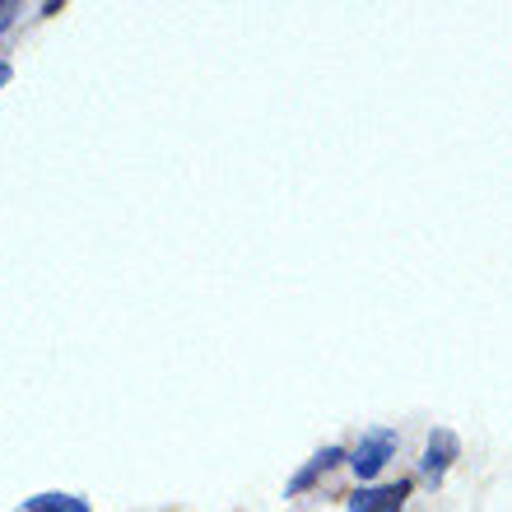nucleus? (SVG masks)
Listing matches in <instances>:
<instances>
[{
  "label": "nucleus",
  "instance_id": "nucleus-1",
  "mask_svg": "<svg viewBox=\"0 0 512 512\" xmlns=\"http://www.w3.org/2000/svg\"><path fill=\"white\" fill-rule=\"evenodd\" d=\"M396 457V433L391 429H373L368 438H359V447L350 452V466L359 480H373V475L387 466V461Z\"/></svg>",
  "mask_w": 512,
  "mask_h": 512
},
{
  "label": "nucleus",
  "instance_id": "nucleus-2",
  "mask_svg": "<svg viewBox=\"0 0 512 512\" xmlns=\"http://www.w3.org/2000/svg\"><path fill=\"white\" fill-rule=\"evenodd\" d=\"M405 494H410V480H396V485H373V489H354L350 494V512H401Z\"/></svg>",
  "mask_w": 512,
  "mask_h": 512
},
{
  "label": "nucleus",
  "instance_id": "nucleus-3",
  "mask_svg": "<svg viewBox=\"0 0 512 512\" xmlns=\"http://www.w3.org/2000/svg\"><path fill=\"white\" fill-rule=\"evenodd\" d=\"M457 452H461V443H457V433H447V429H433L429 433V447H424V461H419V471L429 475L433 485L447 475V466L457 461Z\"/></svg>",
  "mask_w": 512,
  "mask_h": 512
},
{
  "label": "nucleus",
  "instance_id": "nucleus-4",
  "mask_svg": "<svg viewBox=\"0 0 512 512\" xmlns=\"http://www.w3.org/2000/svg\"><path fill=\"white\" fill-rule=\"evenodd\" d=\"M340 461H345V452H340V447H322V452H317V457H312L308 466H303V471L289 480V494H303V489H312V480H317V475H326L331 466H340Z\"/></svg>",
  "mask_w": 512,
  "mask_h": 512
},
{
  "label": "nucleus",
  "instance_id": "nucleus-5",
  "mask_svg": "<svg viewBox=\"0 0 512 512\" xmlns=\"http://www.w3.org/2000/svg\"><path fill=\"white\" fill-rule=\"evenodd\" d=\"M19 512H89V503L75 494H38V499L19 503Z\"/></svg>",
  "mask_w": 512,
  "mask_h": 512
},
{
  "label": "nucleus",
  "instance_id": "nucleus-6",
  "mask_svg": "<svg viewBox=\"0 0 512 512\" xmlns=\"http://www.w3.org/2000/svg\"><path fill=\"white\" fill-rule=\"evenodd\" d=\"M14 14H19V5H10V0H0V28H5V24H10V19H14Z\"/></svg>",
  "mask_w": 512,
  "mask_h": 512
},
{
  "label": "nucleus",
  "instance_id": "nucleus-7",
  "mask_svg": "<svg viewBox=\"0 0 512 512\" xmlns=\"http://www.w3.org/2000/svg\"><path fill=\"white\" fill-rule=\"evenodd\" d=\"M0 84H10V66H0Z\"/></svg>",
  "mask_w": 512,
  "mask_h": 512
}]
</instances>
